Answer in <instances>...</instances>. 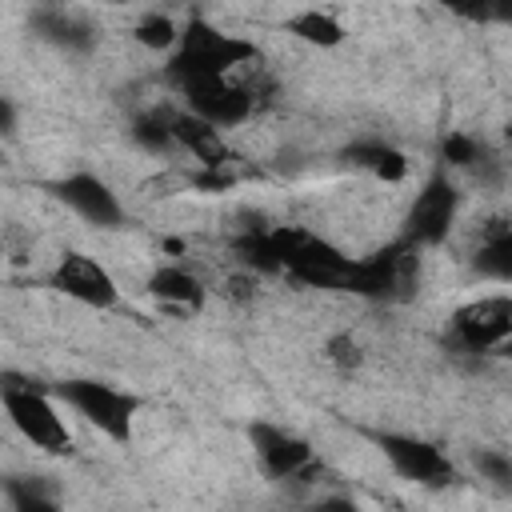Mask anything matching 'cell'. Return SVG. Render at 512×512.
<instances>
[{"label":"cell","instance_id":"1","mask_svg":"<svg viewBox=\"0 0 512 512\" xmlns=\"http://www.w3.org/2000/svg\"><path fill=\"white\" fill-rule=\"evenodd\" d=\"M256 60V44L212 28L208 20H192L168 60V80H176L180 88L192 80H212V76H228L232 68H244Z\"/></svg>","mask_w":512,"mask_h":512},{"label":"cell","instance_id":"2","mask_svg":"<svg viewBox=\"0 0 512 512\" xmlns=\"http://www.w3.org/2000/svg\"><path fill=\"white\" fill-rule=\"evenodd\" d=\"M272 244L280 256V268L312 288H344L348 292V276H352V256H344L336 244H328L324 236L308 232V228H272Z\"/></svg>","mask_w":512,"mask_h":512},{"label":"cell","instance_id":"3","mask_svg":"<svg viewBox=\"0 0 512 512\" xmlns=\"http://www.w3.org/2000/svg\"><path fill=\"white\" fill-rule=\"evenodd\" d=\"M0 400H4V412L12 420V428L40 452H68L72 448V432L64 424V416L56 412V404L32 384V380H20V376H4L0 384Z\"/></svg>","mask_w":512,"mask_h":512},{"label":"cell","instance_id":"4","mask_svg":"<svg viewBox=\"0 0 512 512\" xmlns=\"http://www.w3.org/2000/svg\"><path fill=\"white\" fill-rule=\"evenodd\" d=\"M56 396L76 408L96 432H104L108 440L124 444L132 436V420L140 412V400L132 392H120L104 380H60L56 384Z\"/></svg>","mask_w":512,"mask_h":512},{"label":"cell","instance_id":"5","mask_svg":"<svg viewBox=\"0 0 512 512\" xmlns=\"http://www.w3.org/2000/svg\"><path fill=\"white\" fill-rule=\"evenodd\" d=\"M412 280H416V248L408 240H396L380 248L376 256L352 264L348 292L368 296V300H404Z\"/></svg>","mask_w":512,"mask_h":512},{"label":"cell","instance_id":"6","mask_svg":"<svg viewBox=\"0 0 512 512\" xmlns=\"http://www.w3.org/2000/svg\"><path fill=\"white\" fill-rule=\"evenodd\" d=\"M372 440L384 452V460L392 464V472L412 480V484L448 488L456 480V464L432 440H420V436H408V432H376Z\"/></svg>","mask_w":512,"mask_h":512},{"label":"cell","instance_id":"7","mask_svg":"<svg viewBox=\"0 0 512 512\" xmlns=\"http://www.w3.org/2000/svg\"><path fill=\"white\" fill-rule=\"evenodd\" d=\"M512 336V296H480L452 312V344L464 352H496Z\"/></svg>","mask_w":512,"mask_h":512},{"label":"cell","instance_id":"8","mask_svg":"<svg viewBox=\"0 0 512 512\" xmlns=\"http://www.w3.org/2000/svg\"><path fill=\"white\" fill-rule=\"evenodd\" d=\"M456 208H460L456 184H452L448 176H432V180L416 192L400 240H408L412 248H432V244H440V240L452 232V224H456Z\"/></svg>","mask_w":512,"mask_h":512},{"label":"cell","instance_id":"9","mask_svg":"<svg viewBox=\"0 0 512 512\" xmlns=\"http://www.w3.org/2000/svg\"><path fill=\"white\" fill-rule=\"evenodd\" d=\"M184 104L192 116L208 120L212 128H236L256 112V96L248 92V84L228 80V76H212V80H192L180 88Z\"/></svg>","mask_w":512,"mask_h":512},{"label":"cell","instance_id":"10","mask_svg":"<svg viewBox=\"0 0 512 512\" xmlns=\"http://www.w3.org/2000/svg\"><path fill=\"white\" fill-rule=\"evenodd\" d=\"M52 288L72 296V300H80V304H88V308H112L116 296H120L112 272L100 260L84 256V252H64L60 256V264L52 272Z\"/></svg>","mask_w":512,"mask_h":512},{"label":"cell","instance_id":"11","mask_svg":"<svg viewBox=\"0 0 512 512\" xmlns=\"http://www.w3.org/2000/svg\"><path fill=\"white\" fill-rule=\"evenodd\" d=\"M248 440H252V448H256L264 472H268L272 480H284V484H288L292 476H300V472L316 460V452H312V444H308L304 436H296V432H288V428H280V424H268V420H256V424L248 428Z\"/></svg>","mask_w":512,"mask_h":512},{"label":"cell","instance_id":"12","mask_svg":"<svg viewBox=\"0 0 512 512\" xmlns=\"http://www.w3.org/2000/svg\"><path fill=\"white\" fill-rule=\"evenodd\" d=\"M56 196H60L80 220H88V224H96V228H116V224L124 220V208H120L116 192H112L100 176H92V172L64 176V180L56 184Z\"/></svg>","mask_w":512,"mask_h":512},{"label":"cell","instance_id":"13","mask_svg":"<svg viewBox=\"0 0 512 512\" xmlns=\"http://www.w3.org/2000/svg\"><path fill=\"white\" fill-rule=\"evenodd\" d=\"M172 132H176V148L192 152V160H200V168H224L232 160L220 128H212L208 120H200L192 112H172Z\"/></svg>","mask_w":512,"mask_h":512},{"label":"cell","instance_id":"14","mask_svg":"<svg viewBox=\"0 0 512 512\" xmlns=\"http://www.w3.org/2000/svg\"><path fill=\"white\" fill-rule=\"evenodd\" d=\"M472 268L484 280L512 284V220L508 216H496V220H488L480 228V244L472 252Z\"/></svg>","mask_w":512,"mask_h":512},{"label":"cell","instance_id":"15","mask_svg":"<svg viewBox=\"0 0 512 512\" xmlns=\"http://www.w3.org/2000/svg\"><path fill=\"white\" fill-rule=\"evenodd\" d=\"M148 292H152L160 304L176 308V312H200V308H204V284H200L188 268H180V264L156 268V272L148 276Z\"/></svg>","mask_w":512,"mask_h":512},{"label":"cell","instance_id":"16","mask_svg":"<svg viewBox=\"0 0 512 512\" xmlns=\"http://www.w3.org/2000/svg\"><path fill=\"white\" fill-rule=\"evenodd\" d=\"M348 160H352L356 168L372 172V176L384 180V184H400V180L408 176L404 152L392 148V144H380V140H360V144H352V148H348Z\"/></svg>","mask_w":512,"mask_h":512},{"label":"cell","instance_id":"17","mask_svg":"<svg viewBox=\"0 0 512 512\" xmlns=\"http://www.w3.org/2000/svg\"><path fill=\"white\" fill-rule=\"evenodd\" d=\"M32 24H36V32H40L44 40H52V44H60V48H88V44H92V28L80 24L76 16L60 12V8H40V12L32 16Z\"/></svg>","mask_w":512,"mask_h":512},{"label":"cell","instance_id":"18","mask_svg":"<svg viewBox=\"0 0 512 512\" xmlns=\"http://www.w3.org/2000/svg\"><path fill=\"white\" fill-rule=\"evenodd\" d=\"M288 32H292L296 40H304V44H316V48H336V44L344 40V24H340L336 16H328V12H320V8L296 12V16L288 20Z\"/></svg>","mask_w":512,"mask_h":512},{"label":"cell","instance_id":"19","mask_svg":"<svg viewBox=\"0 0 512 512\" xmlns=\"http://www.w3.org/2000/svg\"><path fill=\"white\" fill-rule=\"evenodd\" d=\"M132 140L144 148V152H152V156H160V152H172L176 148V132H172V112H140L136 120H132Z\"/></svg>","mask_w":512,"mask_h":512},{"label":"cell","instance_id":"20","mask_svg":"<svg viewBox=\"0 0 512 512\" xmlns=\"http://www.w3.org/2000/svg\"><path fill=\"white\" fill-rule=\"evenodd\" d=\"M236 252H240L248 272H284L280 256H276V244H272V228H248L236 240Z\"/></svg>","mask_w":512,"mask_h":512},{"label":"cell","instance_id":"21","mask_svg":"<svg viewBox=\"0 0 512 512\" xmlns=\"http://www.w3.org/2000/svg\"><path fill=\"white\" fill-rule=\"evenodd\" d=\"M144 48H152V52H176V44H180V28L172 24V16H164V12H148L140 24H136V32H132Z\"/></svg>","mask_w":512,"mask_h":512},{"label":"cell","instance_id":"22","mask_svg":"<svg viewBox=\"0 0 512 512\" xmlns=\"http://www.w3.org/2000/svg\"><path fill=\"white\" fill-rule=\"evenodd\" d=\"M472 468L484 484H492L496 492H512V456L496 452V448H476L472 452Z\"/></svg>","mask_w":512,"mask_h":512},{"label":"cell","instance_id":"23","mask_svg":"<svg viewBox=\"0 0 512 512\" xmlns=\"http://www.w3.org/2000/svg\"><path fill=\"white\" fill-rule=\"evenodd\" d=\"M8 500H12V512H60V504L36 480H12L8 484Z\"/></svg>","mask_w":512,"mask_h":512},{"label":"cell","instance_id":"24","mask_svg":"<svg viewBox=\"0 0 512 512\" xmlns=\"http://www.w3.org/2000/svg\"><path fill=\"white\" fill-rule=\"evenodd\" d=\"M480 144H476V136H468V132H448L444 136V144H440V156H444V164H452V168H472V164H480Z\"/></svg>","mask_w":512,"mask_h":512},{"label":"cell","instance_id":"25","mask_svg":"<svg viewBox=\"0 0 512 512\" xmlns=\"http://www.w3.org/2000/svg\"><path fill=\"white\" fill-rule=\"evenodd\" d=\"M324 356H328V364L340 368V372H356V368L364 364V352H360V344H356L352 332H336V336H328Z\"/></svg>","mask_w":512,"mask_h":512},{"label":"cell","instance_id":"26","mask_svg":"<svg viewBox=\"0 0 512 512\" xmlns=\"http://www.w3.org/2000/svg\"><path fill=\"white\" fill-rule=\"evenodd\" d=\"M188 184L200 188V192H228L236 184V172H228V164L224 168H196L188 176Z\"/></svg>","mask_w":512,"mask_h":512},{"label":"cell","instance_id":"27","mask_svg":"<svg viewBox=\"0 0 512 512\" xmlns=\"http://www.w3.org/2000/svg\"><path fill=\"white\" fill-rule=\"evenodd\" d=\"M300 512H360V504L344 492H328V496H316L312 504H304Z\"/></svg>","mask_w":512,"mask_h":512},{"label":"cell","instance_id":"28","mask_svg":"<svg viewBox=\"0 0 512 512\" xmlns=\"http://www.w3.org/2000/svg\"><path fill=\"white\" fill-rule=\"evenodd\" d=\"M464 16H472V20H500V24H512V0H500V4H488V8H464Z\"/></svg>","mask_w":512,"mask_h":512},{"label":"cell","instance_id":"29","mask_svg":"<svg viewBox=\"0 0 512 512\" xmlns=\"http://www.w3.org/2000/svg\"><path fill=\"white\" fill-rule=\"evenodd\" d=\"M224 292H228L232 300H240V304H244V300H252V296H256V280H252V276H228V288H224Z\"/></svg>","mask_w":512,"mask_h":512},{"label":"cell","instance_id":"30","mask_svg":"<svg viewBox=\"0 0 512 512\" xmlns=\"http://www.w3.org/2000/svg\"><path fill=\"white\" fill-rule=\"evenodd\" d=\"M496 352H500V356H504V360H512V336H508V340H504V344H500V348H496Z\"/></svg>","mask_w":512,"mask_h":512},{"label":"cell","instance_id":"31","mask_svg":"<svg viewBox=\"0 0 512 512\" xmlns=\"http://www.w3.org/2000/svg\"><path fill=\"white\" fill-rule=\"evenodd\" d=\"M508 140H512V124H508Z\"/></svg>","mask_w":512,"mask_h":512}]
</instances>
